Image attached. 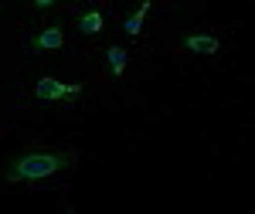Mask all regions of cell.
<instances>
[{
	"label": "cell",
	"mask_w": 255,
	"mask_h": 214,
	"mask_svg": "<svg viewBox=\"0 0 255 214\" xmlns=\"http://www.w3.org/2000/svg\"><path fill=\"white\" fill-rule=\"evenodd\" d=\"M61 44H65V31L61 27H44L34 38V48H44V51H58Z\"/></svg>",
	"instance_id": "5b68a950"
},
{
	"label": "cell",
	"mask_w": 255,
	"mask_h": 214,
	"mask_svg": "<svg viewBox=\"0 0 255 214\" xmlns=\"http://www.w3.org/2000/svg\"><path fill=\"white\" fill-rule=\"evenodd\" d=\"M51 3H55V0H34V7H41V10H44V7H51Z\"/></svg>",
	"instance_id": "ba28073f"
},
{
	"label": "cell",
	"mask_w": 255,
	"mask_h": 214,
	"mask_svg": "<svg viewBox=\"0 0 255 214\" xmlns=\"http://www.w3.org/2000/svg\"><path fill=\"white\" fill-rule=\"evenodd\" d=\"M102 24H106L102 14H99V10H89V14H82V17H79V31H82V34H99Z\"/></svg>",
	"instance_id": "52a82bcc"
},
{
	"label": "cell",
	"mask_w": 255,
	"mask_h": 214,
	"mask_svg": "<svg viewBox=\"0 0 255 214\" xmlns=\"http://www.w3.org/2000/svg\"><path fill=\"white\" fill-rule=\"evenodd\" d=\"M102 55H106V61H109L113 75H123V72H126V48H119V44H109Z\"/></svg>",
	"instance_id": "8992f818"
},
{
	"label": "cell",
	"mask_w": 255,
	"mask_h": 214,
	"mask_svg": "<svg viewBox=\"0 0 255 214\" xmlns=\"http://www.w3.org/2000/svg\"><path fill=\"white\" fill-rule=\"evenodd\" d=\"M184 48L187 51H194V55H218V38H211V34H187L184 38Z\"/></svg>",
	"instance_id": "3957f363"
},
{
	"label": "cell",
	"mask_w": 255,
	"mask_h": 214,
	"mask_svg": "<svg viewBox=\"0 0 255 214\" xmlns=\"http://www.w3.org/2000/svg\"><path fill=\"white\" fill-rule=\"evenodd\" d=\"M68 167H72V156L68 153H27L7 170V180L10 184L41 180V177H51V174H58V170H68Z\"/></svg>",
	"instance_id": "6da1fadb"
},
{
	"label": "cell",
	"mask_w": 255,
	"mask_h": 214,
	"mask_svg": "<svg viewBox=\"0 0 255 214\" xmlns=\"http://www.w3.org/2000/svg\"><path fill=\"white\" fill-rule=\"evenodd\" d=\"M150 14V0H143L136 7V14H129V17L123 20V31H126V38H139V31H143V20Z\"/></svg>",
	"instance_id": "277c9868"
},
{
	"label": "cell",
	"mask_w": 255,
	"mask_h": 214,
	"mask_svg": "<svg viewBox=\"0 0 255 214\" xmlns=\"http://www.w3.org/2000/svg\"><path fill=\"white\" fill-rule=\"evenodd\" d=\"M34 96H38V102H61V99L82 96V85L79 82H58L51 75H41L34 82Z\"/></svg>",
	"instance_id": "7a4b0ae2"
}]
</instances>
